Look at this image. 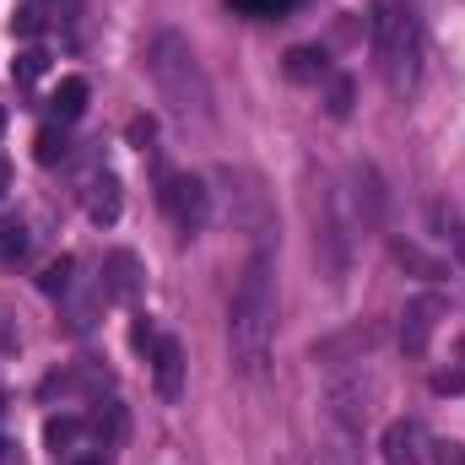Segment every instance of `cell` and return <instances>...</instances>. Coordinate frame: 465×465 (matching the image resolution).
Listing matches in <instances>:
<instances>
[{
    "instance_id": "7a4b0ae2",
    "label": "cell",
    "mask_w": 465,
    "mask_h": 465,
    "mask_svg": "<svg viewBox=\"0 0 465 465\" xmlns=\"http://www.w3.org/2000/svg\"><path fill=\"white\" fill-rule=\"evenodd\" d=\"M146 71H152L157 98L173 109L179 124H212V82H206V71H201V60H195L184 33L163 27L146 44Z\"/></svg>"
},
{
    "instance_id": "f1b7e54d",
    "label": "cell",
    "mask_w": 465,
    "mask_h": 465,
    "mask_svg": "<svg viewBox=\"0 0 465 465\" xmlns=\"http://www.w3.org/2000/svg\"><path fill=\"white\" fill-rule=\"evenodd\" d=\"M5 195H11V163L0 157V201H5Z\"/></svg>"
},
{
    "instance_id": "4fadbf2b",
    "label": "cell",
    "mask_w": 465,
    "mask_h": 465,
    "mask_svg": "<svg viewBox=\"0 0 465 465\" xmlns=\"http://www.w3.org/2000/svg\"><path fill=\"white\" fill-rule=\"evenodd\" d=\"M87 428H93V439H98L104 450H119L124 433H130V411H124L119 401H98V411L87 417Z\"/></svg>"
},
{
    "instance_id": "d4e9b609",
    "label": "cell",
    "mask_w": 465,
    "mask_h": 465,
    "mask_svg": "<svg viewBox=\"0 0 465 465\" xmlns=\"http://www.w3.org/2000/svg\"><path fill=\"white\" fill-rule=\"evenodd\" d=\"M460 390H465V341H460V362L433 373V395H460Z\"/></svg>"
},
{
    "instance_id": "5bb4252c",
    "label": "cell",
    "mask_w": 465,
    "mask_h": 465,
    "mask_svg": "<svg viewBox=\"0 0 465 465\" xmlns=\"http://www.w3.org/2000/svg\"><path fill=\"white\" fill-rule=\"evenodd\" d=\"M422 433H417V422H390L384 428V460L390 465H417L422 460Z\"/></svg>"
},
{
    "instance_id": "e0dca14e",
    "label": "cell",
    "mask_w": 465,
    "mask_h": 465,
    "mask_svg": "<svg viewBox=\"0 0 465 465\" xmlns=\"http://www.w3.org/2000/svg\"><path fill=\"white\" fill-rule=\"evenodd\" d=\"M33 157H38V168H60V163L71 157V135H65V124H44V130L33 135Z\"/></svg>"
},
{
    "instance_id": "8fae6325",
    "label": "cell",
    "mask_w": 465,
    "mask_h": 465,
    "mask_svg": "<svg viewBox=\"0 0 465 465\" xmlns=\"http://www.w3.org/2000/svg\"><path fill=\"white\" fill-rule=\"evenodd\" d=\"M390 260H395L401 271L422 276V282H444V276H450V265H444V260H433V254H422L411 238H390Z\"/></svg>"
},
{
    "instance_id": "9a60e30c",
    "label": "cell",
    "mask_w": 465,
    "mask_h": 465,
    "mask_svg": "<svg viewBox=\"0 0 465 465\" xmlns=\"http://www.w3.org/2000/svg\"><path fill=\"white\" fill-rule=\"evenodd\" d=\"M351 179H357V206H362V217H368V223H384V184H379V168H373V163H357Z\"/></svg>"
},
{
    "instance_id": "2e32d148",
    "label": "cell",
    "mask_w": 465,
    "mask_h": 465,
    "mask_svg": "<svg viewBox=\"0 0 465 465\" xmlns=\"http://www.w3.org/2000/svg\"><path fill=\"white\" fill-rule=\"evenodd\" d=\"M49 109H54V119H60V124L82 119V114H87V82H82V76H65V82L49 93Z\"/></svg>"
},
{
    "instance_id": "4dcf8cb0",
    "label": "cell",
    "mask_w": 465,
    "mask_h": 465,
    "mask_svg": "<svg viewBox=\"0 0 465 465\" xmlns=\"http://www.w3.org/2000/svg\"><path fill=\"white\" fill-rule=\"evenodd\" d=\"M65 465H104L98 455H82V460H65Z\"/></svg>"
},
{
    "instance_id": "6da1fadb",
    "label": "cell",
    "mask_w": 465,
    "mask_h": 465,
    "mask_svg": "<svg viewBox=\"0 0 465 465\" xmlns=\"http://www.w3.org/2000/svg\"><path fill=\"white\" fill-rule=\"evenodd\" d=\"M271 336H276V265L260 249L238 287H232V309H228V347H232V368L243 379H260L271 362Z\"/></svg>"
},
{
    "instance_id": "3957f363",
    "label": "cell",
    "mask_w": 465,
    "mask_h": 465,
    "mask_svg": "<svg viewBox=\"0 0 465 465\" xmlns=\"http://www.w3.org/2000/svg\"><path fill=\"white\" fill-rule=\"evenodd\" d=\"M373 54L395 98L417 93L422 82V16L417 0H373Z\"/></svg>"
},
{
    "instance_id": "cb8c5ba5",
    "label": "cell",
    "mask_w": 465,
    "mask_h": 465,
    "mask_svg": "<svg viewBox=\"0 0 465 465\" xmlns=\"http://www.w3.org/2000/svg\"><path fill=\"white\" fill-rule=\"evenodd\" d=\"M124 141H130L135 152H146V146L157 141V119H152V114H135L130 124H124Z\"/></svg>"
},
{
    "instance_id": "d6a6232c",
    "label": "cell",
    "mask_w": 465,
    "mask_h": 465,
    "mask_svg": "<svg viewBox=\"0 0 465 465\" xmlns=\"http://www.w3.org/2000/svg\"><path fill=\"white\" fill-rule=\"evenodd\" d=\"M5 450H11V444H5V439H0V455H5Z\"/></svg>"
},
{
    "instance_id": "8992f818",
    "label": "cell",
    "mask_w": 465,
    "mask_h": 465,
    "mask_svg": "<svg viewBox=\"0 0 465 465\" xmlns=\"http://www.w3.org/2000/svg\"><path fill=\"white\" fill-rule=\"evenodd\" d=\"M439 320H444V298H439V292L411 298L406 314H401V351H406V357H422L428 341H433V331H439Z\"/></svg>"
},
{
    "instance_id": "7c38bea8",
    "label": "cell",
    "mask_w": 465,
    "mask_h": 465,
    "mask_svg": "<svg viewBox=\"0 0 465 465\" xmlns=\"http://www.w3.org/2000/svg\"><path fill=\"white\" fill-rule=\"evenodd\" d=\"M428 223H433V232H439V243L455 254V265H465V217L450 206V201H433L428 206Z\"/></svg>"
},
{
    "instance_id": "52a82bcc",
    "label": "cell",
    "mask_w": 465,
    "mask_h": 465,
    "mask_svg": "<svg viewBox=\"0 0 465 465\" xmlns=\"http://www.w3.org/2000/svg\"><path fill=\"white\" fill-rule=\"evenodd\" d=\"M379 341H384V325H379V320H362V325H351V331H341V336L320 341V347H314V362H325V368H341V362H351V357L373 351Z\"/></svg>"
},
{
    "instance_id": "d6986e66",
    "label": "cell",
    "mask_w": 465,
    "mask_h": 465,
    "mask_svg": "<svg viewBox=\"0 0 465 465\" xmlns=\"http://www.w3.org/2000/svg\"><path fill=\"white\" fill-rule=\"evenodd\" d=\"M82 428H87L82 417H49V422H44V444H49L54 455H71L76 439H82Z\"/></svg>"
},
{
    "instance_id": "277c9868",
    "label": "cell",
    "mask_w": 465,
    "mask_h": 465,
    "mask_svg": "<svg viewBox=\"0 0 465 465\" xmlns=\"http://www.w3.org/2000/svg\"><path fill=\"white\" fill-rule=\"evenodd\" d=\"M157 206L173 217V228L179 232H195L206 228V217H212V190L195 179V173H157Z\"/></svg>"
},
{
    "instance_id": "83f0119b",
    "label": "cell",
    "mask_w": 465,
    "mask_h": 465,
    "mask_svg": "<svg viewBox=\"0 0 465 465\" xmlns=\"http://www.w3.org/2000/svg\"><path fill=\"white\" fill-rule=\"evenodd\" d=\"M439 465H465V450L460 444H439Z\"/></svg>"
},
{
    "instance_id": "30bf717a",
    "label": "cell",
    "mask_w": 465,
    "mask_h": 465,
    "mask_svg": "<svg viewBox=\"0 0 465 465\" xmlns=\"http://www.w3.org/2000/svg\"><path fill=\"white\" fill-rule=\"evenodd\" d=\"M282 71H287V82H325L331 76V54L320 44H298V49H287Z\"/></svg>"
},
{
    "instance_id": "9c48e42d",
    "label": "cell",
    "mask_w": 465,
    "mask_h": 465,
    "mask_svg": "<svg viewBox=\"0 0 465 465\" xmlns=\"http://www.w3.org/2000/svg\"><path fill=\"white\" fill-rule=\"evenodd\" d=\"M82 206H87V217L98 223V228H114L119 212H124V190H119V179L109 168H93L87 173V184H82Z\"/></svg>"
},
{
    "instance_id": "44dd1931",
    "label": "cell",
    "mask_w": 465,
    "mask_h": 465,
    "mask_svg": "<svg viewBox=\"0 0 465 465\" xmlns=\"http://www.w3.org/2000/svg\"><path fill=\"white\" fill-rule=\"evenodd\" d=\"M228 11L254 16V22H282V16L292 11V0H228Z\"/></svg>"
},
{
    "instance_id": "4316f807",
    "label": "cell",
    "mask_w": 465,
    "mask_h": 465,
    "mask_svg": "<svg viewBox=\"0 0 465 465\" xmlns=\"http://www.w3.org/2000/svg\"><path fill=\"white\" fill-rule=\"evenodd\" d=\"M130 347L141 351V357H152V347H157V325H152L146 314H135V325H130Z\"/></svg>"
},
{
    "instance_id": "ac0fdd59",
    "label": "cell",
    "mask_w": 465,
    "mask_h": 465,
    "mask_svg": "<svg viewBox=\"0 0 465 465\" xmlns=\"http://www.w3.org/2000/svg\"><path fill=\"white\" fill-rule=\"evenodd\" d=\"M71 282H76V260H71V254H60V260H49V265L38 271V292H44V298H65Z\"/></svg>"
},
{
    "instance_id": "484cf974",
    "label": "cell",
    "mask_w": 465,
    "mask_h": 465,
    "mask_svg": "<svg viewBox=\"0 0 465 465\" xmlns=\"http://www.w3.org/2000/svg\"><path fill=\"white\" fill-rule=\"evenodd\" d=\"M44 71H49V54H44V49H22V54H16V76H22V82H38Z\"/></svg>"
},
{
    "instance_id": "7402d4cb",
    "label": "cell",
    "mask_w": 465,
    "mask_h": 465,
    "mask_svg": "<svg viewBox=\"0 0 465 465\" xmlns=\"http://www.w3.org/2000/svg\"><path fill=\"white\" fill-rule=\"evenodd\" d=\"M11 33H16V38H38V33H44V11H38L33 0L16 5V11H11Z\"/></svg>"
},
{
    "instance_id": "ba28073f",
    "label": "cell",
    "mask_w": 465,
    "mask_h": 465,
    "mask_svg": "<svg viewBox=\"0 0 465 465\" xmlns=\"http://www.w3.org/2000/svg\"><path fill=\"white\" fill-rule=\"evenodd\" d=\"M146 362H152L157 395H163V401H179V395H184V368H190V362H184V341H179V336H157V347H152Z\"/></svg>"
},
{
    "instance_id": "5b68a950",
    "label": "cell",
    "mask_w": 465,
    "mask_h": 465,
    "mask_svg": "<svg viewBox=\"0 0 465 465\" xmlns=\"http://www.w3.org/2000/svg\"><path fill=\"white\" fill-rule=\"evenodd\" d=\"M104 298L109 303H124V309H135L141 303V292H146V265H141V254L135 249H109L104 254Z\"/></svg>"
},
{
    "instance_id": "ffe728a7",
    "label": "cell",
    "mask_w": 465,
    "mask_h": 465,
    "mask_svg": "<svg viewBox=\"0 0 465 465\" xmlns=\"http://www.w3.org/2000/svg\"><path fill=\"white\" fill-rule=\"evenodd\" d=\"M351 104H357V82L331 71V87H325V114H331V119H347Z\"/></svg>"
},
{
    "instance_id": "f546056e",
    "label": "cell",
    "mask_w": 465,
    "mask_h": 465,
    "mask_svg": "<svg viewBox=\"0 0 465 465\" xmlns=\"http://www.w3.org/2000/svg\"><path fill=\"white\" fill-rule=\"evenodd\" d=\"M0 465H22V455H16V444H11V450L0 455Z\"/></svg>"
},
{
    "instance_id": "1f68e13d",
    "label": "cell",
    "mask_w": 465,
    "mask_h": 465,
    "mask_svg": "<svg viewBox=\"0 0 465 465\" xmlns=\"http://www.w3.org/2000/svg\"><path fill=\"white\" fill-rule=\"evenodd\" d=\"M0 135H5V104H0Z\"/></svg>"
},
{
    "instance_id": "603a6c76",
    "label": "cell",
    "mask_w": 465,
    "mask_h": 465,
    "mask_svg": "<svg viewBox=\"0 0 465 465\" xmlns=\"http://www.w3.org/2000/svg\"><path fill=\"white\" fill-rule=\"evenodd\" d=\"M27 254V228L22 223H0V260H22Z\"/></svg>"
}]
</instances>
